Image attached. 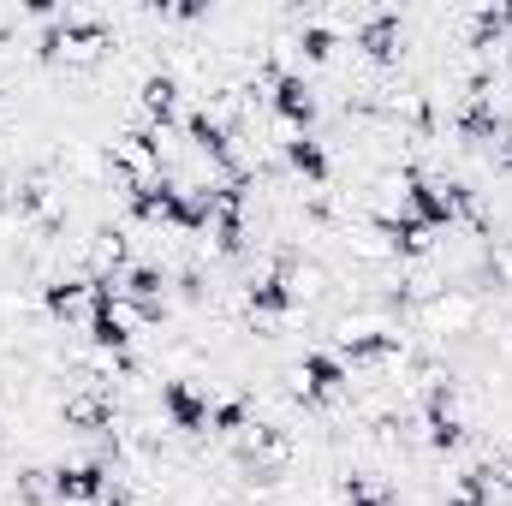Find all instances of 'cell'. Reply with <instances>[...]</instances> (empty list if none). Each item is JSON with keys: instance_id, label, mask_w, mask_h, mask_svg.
<instances>
[{"instance_id": "1", "label": "cell", "mask_w": 512, "mask_h": 506, "mask_svg": "<svg viewBox=\"0 0 512 506\" xmlns=\"http://www.w3.org/2000/svg\"><path fill=\"white\" fill-rule=\"evenodd\" d=\"M465 209H471V191H465V185L411 179V191H405V215H411V221H423L429 233H435V227H453Z\"/></svg>"}, {"instance_id": "2", "label": "cell", "mask_w": 512, "mask_h": 506, "mask_svg": "<svg viewBox=\"0 0 512 506\" xmlns=\"http://www.w3.org/2000/svg\"><path fill=\"white\" fill-rule=\"evenodd\" d=\"M108 48V24L102 18H66L42 36V54H66V60H96Z\"/></svg>"}, {"instance_id": "3", "label": "cell", "mask_w": 512, "mask_h": 506, "mask_svg": "<svg viewBox=\"0 0 512 506\" xmlns=\"http://www.w3.org/2000/svg\"><path fill=\"white\" fill-rule=\"evenodd\" d=\"M114 167L131 179V191L149 185L155 167H161V137H149V131H126V137L114 143Z\"/></svg>"}, {"instance_id": "4", "label": "cell", "mask_w": 512, "mask_h": 506, "mask_svg": "<svg viewBox=\"0 0 512 506\" xmlns=\"http://www.w3.org/2000/svg\"><path fill=\"white\" fill-rule=\"evenodd\" d=\"M48 495H54V501H102V495H108V471H102V465H60V471H54V483H48Z\"/></svg>"}, {"instance_id": "5", "label": "cell", "mask_w": 512, "mask_h": 506, "mask_svg": "<svg viewBox=\"0 0 512 506\" xmlns=\"http://www.w3.org/2000/svg\"><path fill=\"white\" fill-rule=\"evenodd\" d=\"M274 114H280L286 126L304 131L310 120H316V90H310L298 72H280V78H274Z\"/></svg>"}, {"instance_id": "6", "label": "cell", "mask_w": 512, "mask_h": 506, "mask_svg": "<svg viewBox=\"0 0 512 506\" xmlns=\"http://www.w3.org/2000/svg\"><path fill=\"white\" fill-rule=\"evenodd\" d=\"M298 381H304V399L328 405V399H340V387H346V364L328 358V352H310V358L298 364Z\"/></svg>"}, {"instance_id": "7", "label": "cell", "mask_w": 512, "mask_h": 506, "mask_svg": "<svg viewBox=\"0 0 512 506\" xmlns=\"http://www.w3.org/2000/svg\"><path fill=\"white\" fill-rule=\"evenodd\" d=\"M161 405H167V417H173V429H209V399L191 387V381H167L161 387Z\"/></svg>"}, {"instance_id": "8", "label": "cell", "mask_w": 512, "mask_h": 506, "mask_svg": "<svg viewBox=\"0 0 512 506\" xmlns=\"http://www.w3.org/2000/svg\"><path fill=\"white\" fill-rule=\"evenodd\" d=\"M161 286H167V280H161L155 268H131L126 280H120V298L137 304L143 322H161V310H167V292H161Z\"/></svg>"}, {"instance_id": "9", "label": "cell", "mask_w": 512, "mask_h": 506, "mask_svg": "<svg viewBox=\"0 0 512 506\" xmlns=\"http://www.w3.org/2000/svg\"><path fill=\"white\" fill-rule=\"evenodd\" d=\"M358 48H364L370 60H393V54H399V12H370V18L358 24Z\"/></svg>"}, {"instance_id": "10", "label": "cell", "mask_w": 512, "mask_h": 506, "mask_svg": "<svg viewBox=\"0 0 512 506\" xmlns=\"http://www.w3.org/2000/svg\"><path fill=\"white\" fill-rule=\"evenodd\" d=\"M185 131H191V143L215 161V167H233V137H227V126L221 120H209V114H191L185 120Z\"/></svg>"}, {"instance_id": "11", "label": "cell", "mask_w": 512, "mask_h": 506, "mask_svg": "<svg viewBox=\"0 0 512 506\" xmlns=\"http://www.w3.org/2000/svg\"><path fill=\"white\" fill-rule=\"evenodd\" d=\"M286 167H292V173H304L310 185H322V179H328V155H322V143H316V137H292V143H286Z\"/></svg>"}, {"instance_id": "12", "label": "cell", "mask_w": 512, "mask_h": 506, "mask_svg": "<svg viewBox=\"0 0 512 506\" xmlns=\"http://www.w3.org/2000/svg\"><path fill=\"white\" fill-rule=\"evenodd\" d=\"M340 352H346L352 364H382V358L399 352V334H346V340H340Z\"/></svg>"}, {"instance_id": "13", "label": "cell", "mask_w": 512, "mask_h": 506, "mask_svg": "<svg viewBox=\"0 0 512 506\" xmlns=\"http://www.w3.org/2000/svg\"><path fill=\"white\" fill-rule=\"evenodd\" d=\"M173 108H179V84H173L167 72H155V78L143 84V114H149L155 126H167V120H173Z\"/></svg>"}, {"instance_id": "14", "label": "cell", "mask_w": 512, "mask_h": 506, "mask_svg": "<svg viewBox=\"0 0 512 506\" xmlns=\"http://www.w3.org/2000/svg\"><path fill=\"white\" fill-rule=\"evenodd\" d=\"M459 131L477 137V143H495V137H501V114H495V102H489V96H471V108L459 114Z\"/></svg>"}, {"instance_id": "15", "label": "cell", "mask_w": 512, "mask_h": 506, "mask_svg": "<svg viewBox=\"0 0 512 506\" xmlns=\"http://www.w3.org/2000/svg\"><path fill=\"white\" fill-rule=\"evenodd\" d=\"M251 310H256V316H286V310H292V286H286V274L256 280V286H251Z\"/></svg>"}, {"instance_id": "16", "label": "cell", "mask_w": 512, "mask_h": 506, "mask_svg": "<svg viewBox=\"0 0 512 506\" xmlns=\"http://www.w3.org/2000/svg\"><path fill=\"white\" fill-rule=\"evenodd\" d=\"M84 304H90V280H60V286H48V310H54V316L72 322Z\"/></svg>"}, {"instance_id": "17", "label": "cell", "mask_w": 512, "mask_h": 506, "mask_svg": "<svg viewBox=\"0 0 512 506\" xmlns=\"http://www.w3.org/2000/svg\"><path fill=\"white\" fill-rule=\"evenodd\" d=\"M495 495V483H489V465H471L459 483H453V506H483Z\"/></svg>"}, {"instance_id": "18", "label": "cell", "mask_w": 512, "mask_h": 506, "mask_svg": "<svg viewBox=\"0 0 512 506\" xmlns=\"http://www.w3.org/2000/svg\"><path fill=\"white\" fill-rule=\"evenodd\" d=\"M66 423H72V429H102V423H108V399H102V393L72 399V405H66Z\"/></svg>"}, {"instance_id": "19", "label": "cell", "mask_w": 512, "mask_h": 506, "mask_svg": "<svg viewBox=\"0 0 512 506\" xmlns=\"http://www.w3.org/2000/svg\"><path fill=\"white\" fill-rule=\"evenodd\" d=\"M387 239H393V245H399V251H429V227H423V221H411V215H399V221H387Z\"/></svg>"}, {"instance_id": "20", "label": "cell", "mask_w": 512, "mask_h": 506, "mask_svg": "<svg viewBox=\"0 0 512 506\" xmlns=\"http://www.w3.org/2000/svg\"><path fill=\"white\" fill-rule=\"evenodd\" d=\"M507 24H512V6H483V12H477V48H483L489 36H501Z\"/></svg>"}, {"instance_id": "21", "label": "cell", "mask_w": 512, "mask_h": 506, "mask_svg": "<svg viewBox=\"0 0 512 506\" xmlns=\"http://www.w3.org/2000/svg\"><path fill=\"white\" fill-rule=\"evenodd\" d=\"M245 417H251V411H245L239 399H227V405H215V411H209V423H215L221 435H239V429H245Z\"/></svg>"}, {"instance_id": "22", "label": "cell", "mask_w": 512, "mask_h": 506, "mask_svg": "<svg viewBox=\"0 0 512 506\" xmlns=\"http://www.w3.org/2000/svg\"><path fill=\"white\" fill-rule=\"evenodd\" d=\"M298 48H304L310 60H322V54L334 48V30H322V24H304V36H298Z\"/></svg>"}, {"instance_id": "23", "label": "cell", "mask_w": 512, "mask_h": 506, "mask_svg": "<svg viewBox=\"0 0 512 506\" xmlns=\"http://www.w3.org/2000/svg\"><path fill=\"white\" fill-rule=\"evenodd\" d=\"M346 501H352V506H387V495H382V489H370V483H352V489H346Z\"/></svg>"}, {"instance_id": "24", "label": "cell", "mask_w": 512, "mask_h": 506, "mask_svg": "<svg viewBox=\"0 0 512 506\" xmlns=\"http://www.w3.org/2000/svg\"><path fill=\"white\" fill-rule=\"evenodd\" d=\"M489 483L512 495V453H507V459H489Z\"/></svg>"}, {"instance_id": "25", "label": "cell", "mask_w": 512, "mask_h": 506, "mask_svg": "<svg viewBox=\"0 0 512 506\" xmlns=\"http://www.w3.org/2000/svg\"><path fill=\"white\" fill-rule=\"evenodd\" d=\"M507 66H512V60H507Z\"/></svg>"}]
</instances>
